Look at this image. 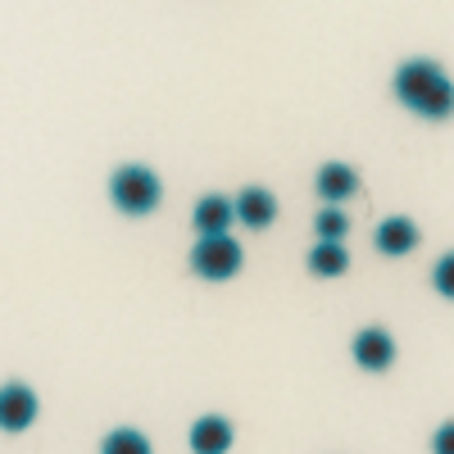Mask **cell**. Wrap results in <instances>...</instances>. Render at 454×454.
Segmentation results:
<instances>
[{
    "mask_svg": "<svg viewBox=\"0 0 454 454\" xmlns=\"http://www.w3.org/2000/svg\"><path fill=\"white\" fill-rule=\"evenodd\" d=\"M395 100L409 114H419V119L441 123V119H450V114H454V82H450V73L441 64L409 59L395 73Z\"/></svg>",
    "mask_w": 454,
    "mask_h": 454,
    "instance_id": "6da1fadb",
    "label": "cell"
},
{
    "mask_svg": "<svg viewBox=\"0 0 454 454\" xmlns=\"http://www.w3.org/2000/svg\"><path fill=\"white\" fill-rule=\"evenodd\" d=\"M109 196L114 205H119L123 214L141 218V214H155L160 200H164V182L155 168H145V164H123L119 173L109 177Z\"/></svg>",
    "mask_w": 454,
    "mask_h": 454,
    "instance_id": "7a4b0ae2",
    "label": "cell"
},
{
    "mask_svg": "<svg viewBox=\"0 0 454 454\" xmlns=\"http://www.w3.org/2000/svg\"><path fill=\"white\" fill-rule=\"evenodd\" d=\"M241 263H246V254H241V246L227 237V232L200 237L196 250H192V269H196V278H205V282H227V278H237Z\"/></svg>",
    "mask_w": 454,
    "mask_h": 454,
    "instance_id": "3957f363",
    "label": "cell"
},
{
    "mask_svg": "<svg viewBox=\"0 0 454 454\" xmlns=\"http://www.w3.org/2000/svg\"><path fill=\"white\" fill-rule=\"evenodd\" d=\"M36 423V391L23 382L0 387V432H27Z\"/></svg>",
    "mask_w": 454,
    "mask_h": 454,
    "instance_id": "277c9868",
    "label": "cell"
},
{
    "mask_svg": "<svg viewBox=\"0 0 454 454\" xmlns=\"http://www.w3.org/2000/svg\"><path fill=\"white\" fill-rule=\"evenodd\" d=\"M355 364L368 368V372L391 368V364H395V340H391V332H382V327L359 332V336H355Z\"/></svg>",
    "mask_w": 454,
    "mask_h": 454,
    "instance_id": "5b68a950",
    "label": "cell"
},
{
    "mask_svg": "<svg viewBox=\"0 0 454 454\" xmlns=\"http://www.w3.org/2000/svg\"><path fill=\"white\" fill-rule=\"evenodd\" d=\"M232 441H237V427L227 419H218V413H205V419L192 423V450L196 454H227Z\"/></svg>",
    "mask_w": 454,
    "mask_h": 454,
    "instance_id": "8992f818",
    "label": "cell"
},
{
    "mask_svg": "<svg viewBox=\"0 0 454 454\" xmlns=\"http://www.w3.org/2000/svg\"><path fill=\"white\" fill-rule=\"evenodd\" d=\"M232 218H237L232 200L200 196V200H196V214H192V227H196L200 237H218V232H227V227H232Z\"/></svg>",
    "mask_w": 454,
    "mask_h": 454,
    "instance_id": "52a82bcc",
    "label": "cell"
},
{
    "mask_svg": "<svg viewBox=\"0 0 454 454\" xmlns=\"http://www.w3.org/2000/svg\"><path fill=\"white\" fill-rule=\"evenodd\" d=\"M232 209L246 227H269L278 218V200H273V192H263V186H246V192L232 200Z\"/></svg>",
    "mask_w": 454,
    "mask_h": 454,
    "instance_id": "ba28073f",
    "label": "cell"
},
{
    "mask_svg": "<svg viewBox=\"0 0 454 454\" xmlns=\"http://www.w3.org/2000/svg\"><path fill=\"white\" fill-rule=\"evenodd\" d=\"M314 186H318V196H323V200L340 205V200H350V196L359 192V173H355L350 164H323Z\"/></svg>",
    "mask_w": 454,
    "mask_h": 454,
    "instance_id": "9c48e42d",
    "label": "cell"
},
{
    "mask_svg": "<svg viewBox=\"0 0 454 454\" xmlns=\"http://www.w3.org/2000/svg\"><path fill=\"white\" fill-rule=\"evenodd\" d=\"M372 241H377L382 254H409L413 246H419V227H413V218H382Z\"/></svg>",
    "mask_w": 454,
    "mask_h": 454,
    "instance_id": "30bf717a",
    "label": "cell"
},
{
    "mask_svg": "<svg viewBox=\"0 0 454 454\" xmlns=\"http://www.w3.org/2000/svg\"><path fill=\"white\" fill-rule=\"evenodd\" d=\"M346 269H350V254H346V246H340V241H318L309 250V273L314 278H340Z\"/></svg>",
    "mask_w": 454,
    "mask_h": 454,
    "instance_id": "8fae6325",
    "label": "cell"
},
{
    "mask_svg": "<svg viewBox=\"0 0 454 454\" xmlns=\"http://www.w3.org/2000/svg\"><path fill=\"white\" fill-rule=\"evenodd\" d=\"M100 454H150V441L137 427H119L100 441Z\"/></svg>",
    "mask_w": 454,
    "mask_h": 454,
    "instance_id": "7c38bea8",
    "label": "cell"
},
{
    "mask_svg": "<svg viewBox=\"0 0 454 454\" xmlns=\"http://www.w3.org/2000/svg\"><path fill=\"white\" fill-rule=\"evenodd\" d=\"M314 227H318V241H346V232H350V218L332 205V209H323V214L314 218Z\"/></svg>",
    "mask_w": 454,
    "mask_h": 454,
    "instance_id": "4fadbf2b",
    "label": "cell"
},
{
    "mask_svg": "<svg viewBox=\"0 0 454 454\" xmlns=\"http://www.w3.org/2000/svg\"><path fill=\"white\" fill-rule=\"evenodd\" d=\"M432 286L445 295V300H454V250L436 263V269H432Z\"/></svg>",
    "mask_w": 454,
    "mask_h": 454,
    "instance_id": "5bb4252c",
    "label": "cell"
},
{
    "mask_svg": "<svg viewBox=\"0 0 454 454\" xmlns=\"http://www.w3.org/2000/svg\"><path fill=\"white\" fill-rule=\"evenodd\" d=\"M432 454H454V419L436 427V436H432Z\"/></svg>",
    "mask_w": 454,
    "mask_h": 454,
    "instance_id": "9a60e30c",
    "label": "cell"
}]
</instances>
